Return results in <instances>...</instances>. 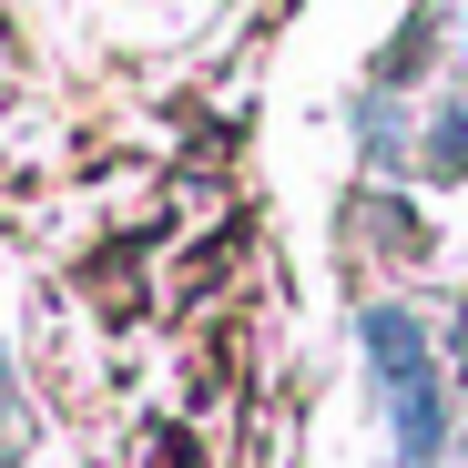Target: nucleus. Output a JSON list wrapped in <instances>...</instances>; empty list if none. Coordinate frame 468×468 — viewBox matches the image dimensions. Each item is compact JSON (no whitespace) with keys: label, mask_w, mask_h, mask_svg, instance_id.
I'll return each mask as SVG.
<instances>
[{"label":"nucleus","mask_w":468,"mask_h":468,"mask_svg":"<svg viewBox=\"0 0 468 468\" xmlns=\"http://www.w3.org/2000/svg\"><path fill=\"white\" fill-rule=\"evenodd\" d=\"M367 367H377V398H387V428H398V458L408 468H438L448 448V387H438V346L408 305H367Z\"/></svg>","instance_id":"obj_1"}]
</instances>
